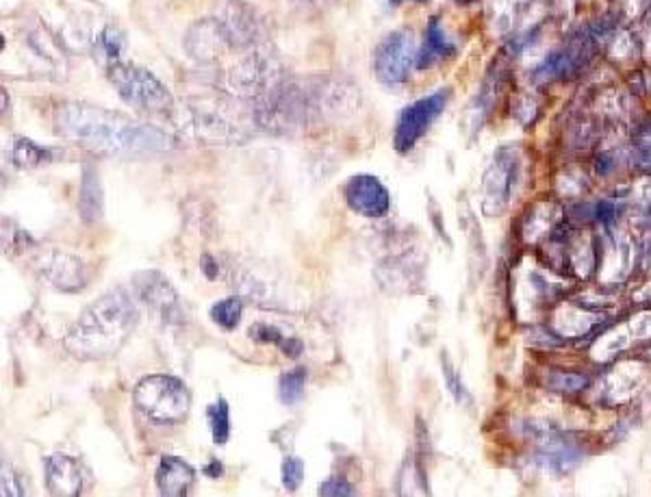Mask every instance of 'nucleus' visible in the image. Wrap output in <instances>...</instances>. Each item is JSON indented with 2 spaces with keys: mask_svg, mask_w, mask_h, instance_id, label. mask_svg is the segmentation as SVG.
I'll return each instance as SVG.
<instances>
[{
  "mask_svg": "<svg viewBox=\"0 0 651 497\" xmlns=\"http://www.w3.org/2000/svg\"><path fill=\"white\" fill-rule=\"evenodd\" d=\"M44 476L51 496L76 497L83 491L80 465L64 454H53L44 461Z\"/></svg>",
  "mask_w": 651,
  "mask_h": 497,
  "instance_id": "nucleus-10",
  "label": "nucleus"
},
{
  "mask_svg": "<svg viewBox=\"0 0 651 497\" xmlns=\"http://www.w3.org/2000/svg\"><path fill=\"white\" fill-rule=\"evenodd\" d=\"M474 2H478V0H454V4H458V7H467V4H474Z\"/></svg>",
  "mask_w": 651,
  "mask_h": 497,
  "instance_id": "nucleus-29",
  "label": "nucleus"
},
{
  "mask_svg": "<svg viewBox=\"0 0 651 497\" xmlns=\"http://www.w3.org/2000/svg\"><path fill=\"white\" fill-rule=\"evenodd\" d=\"M241 313H243V304H241L239 298L219 300V302L214 304V309H211L214 322L219 324L221 328H226V331L237 328V324L241 322Z\"/></svg>",
  "mask_w": 651,
  "mask_h": 497,
  "instance_id": "nucleus-17",
  "label": "nucleus"
},
{
  "mask_svg": "<svg viewBox=\"0 0 651 497\" xmlns=\"http://www.w3.org/2000/svg\"><path fill=\"white\" fill-rule=\"evenodd\" d=\"M391 4H402V2H417V4H426V2H431V0H389Z\"/></svg>",
  "mask_w": 651,
  "mask_h": 497,
  "instance_id": "nucleus-28",
  "label": "nucleus"
},
{
  "mask_svg": "<svg viewBox=\"0 0 651 497\" xmlns=\"http://www.w3.org/2000/svg\"><path fill=\"white\" fill-rule=\"evenodd\" d=\"M207 474H209V476H214V478L221 476V465H219L217 461H214V465H209V467H207Z\"/></svg>",
  "mask_w": 651,
  "mask_h": 497,
  "instance_id": "nucleus-27",
  "label": "nucleus"
},
{
  "mask_svg": "<svg viewBox=\"0 0 651 497\" xmlns=\"http://www.w3.org/2000/svg\"><path fill=\"white\" fill-rule=\"evenodd\" d=\"M156 487L159 494L165 497H183L189 494L196 472L189 463L178 456H163L156 467Z\"/></svg>",
  "mask_w": 651,
  "mask_h": 497,
  "instance_id": "nucleus-12",
  "label": "nucleus"
},
{
  "mask_svg": "<svg viewBox=\"0 0 651 497\" xmlns=\"http://www.w3.org/2000/svg\"><path fill=\"white\" fill-rule=\"evenodd\" d=\"M133 402L154 424H178L189 415L192 396L183 380L152 374L135 385Z\"/></svg>",
  "mask_w": 651,
  "mask_h": 497,
  "instance_id": "nucleus-4",
  "label": "nucleus"
},
{
  "mask_svg": "<svg viewBox=\"0 0 651 497\" xmlns=\"http://www.w3.org/2000/svg\"><path fill=\"white\" fill-rule=\"evenodd\" d=\"M319 496H355V487L344 478H330L319 487Z\"/></svg>",
  "mask_w": 651,
  "mask_h": 497,
  "instance_id": "nucleus-24",
  "label": "nucleus"
},
{
  "mask_svg": "<svg viewBox=\"0 0 651 497\" xmlns=\"http://www.w3.org/2000/svg\"><path fill=\"white\" fill-rule=\"evenodd\" d=\"M209 422H211V432L217 445H224L230 436V409L224 398H219L216 404L209 409Z\"/></svg>",
  "mask_w": 651,
  "mask_h": 497,
  "instance_id": "nucleus-19",
  "label": "nucleus"
},
{
  "mask_svg": "<svg viewBox=\"0 0 651 497\" xmlns=\"http://www.w3.org/2000/svg\"><path fill=\"white\" fill-rule=\"evenodd\" d=\"M441 365H443V376H445L447 389L452 391V396L456 398V402H458V404H471V396H469V391L465 389V385H463L460 376L456 374V369L449 365V360L443 358Z\"/></svg>",
  "mask_w": 651,
  "mask_h": 497,
  "instance_id": "nucleus-21",
  "label": "nucleus"
},
{
  "mask_svg": "<svg viewBox=\"0 0 651 497\" xmlns=\"http://www.w3.org/2000/svg\"><path fill=\"white\" fill-rule=\"evenodd\" d=\"M306 387V369L297 367L291 369L281 378V400L283 404H295L302 400Z\"/></svg>",
  "mask_w": 651,
  "mask_h": 497,
  "instance_id": "nucleus-18",
  "label": "nucleus"
},
{
  "mask_svg": "<svg viewBox=\"0 0 651 497\" xmlns=\"http://www.w3.org/2000/svg\"><path fill=\"white\" fill-rule=\"evenodd\" d=\"M458 46L447 35L441 18L433 15L424 31V44L417 51V71H428L452 57H456Z\"/></svg>",
  "mask_w": 651,
  "mask_h": 497,
  "instance_id": "nucleus-11",
  "label": "nucleus"
},
{
  "mask_svg": "<svg viewBox=\"0 0 651 497\" xmlns=\"http://www.w3.org/2000/svg\"><path fill=\"white\" fill-rule=\"evenodd\" d=\"M53 120L62 138L100 156L154 159L174 148V140L161 129L89 102H62Z\"/></svg>",
  "mask_w": 651,
  "mask_h": 497,
  "instance_id": "nucleus-1",
  "label": "nucleus"
},
{
  "mask_svg": "<svg viewBox=\"0 0 651 497\" xmlns=\"http://www.w3.org/2000/svg\"><path fill=\"white\" fill-rule=\"evenodd\" d=\"M13 165L20 170H33L46 161L53 159V150L51 148H42L26 138H18L13 143V152H11Z\"/></svg>",
  "mask_w": 651,
  "mask_h": 497,
  "instance_id": "nucleus-16",
  "label": "nucleus"
},
{
  "mask_svg": "<svg viewBox=\"0 0 651 497\" xmlns=\"http://www.w3.org/2000/svg\"><path fill=\"white\" fill-rule=\"evenodd\" d=\"M96 46L105 53L107 64H116V62H120V53H122V35H120L116 29L107 26V29L98 35Z\"/></svg>",
  "mask_w": 651,
  "mask_h": 497,
  "instance_id": "nucleus-20",
  "label": "nucleus"
},
{
  "mask_svg": "<svg viewBox=\"0 0 651 497\" xmlns=\"http://www.w3.org/2000/svg\"><path fill=\"white\" fill-rule=\"evenodd\" d=\"M304 478V463L295 456H287L283 463V485L287 491H295Z\"/></svg>",
  "mask_w": 651,
  "mask_h": 497,
  "instance_id": "nucleus-22",
  "label": "nucleus"
},
{
  "mask_svg": "<svg viewBox=\"0 0 651 497\" xmlns=\"http://www.w3.org/2000/svg\"><path fill=\"white\" fill-rule=\"evenodd\" d=\"M517 168V154L512 148H500L493 156V165L489 168L485 176V190H487V203H500L504 205L512 187V176Z\"/></svg>",
  "mask_w": 651,
  "mask_h": 497,
  "instance_id": "nucleus-14",
  "label": "nucleus"
},
{
  "mask_svg": "<svg viewBox=\"0 0 651 497\" xmlns=\"http://www.w3.org/2000/svg\"><path fill=\"white\" fill-rule=\"evenodd\" d=\"M2 496L4 497H22L24 496V487L22 480L18 478V474L9 467V463H2Z\"/></svg>",
  "mask_w": 651,
  "mask_h": 497,
  "instance_id": "nucleus-23",
  "label": "nucleus"
},
{
  "mask_svg": "<svg viewBox=\"0 0 651 497\" xmlns=\"http://www.w3.org/2000/svg\"><path fill=\"white\" fill-rule=\"evenodd\" d=\"M259 344H281L285 337L281 335V331L279 328H274V326H265V324H259L252 333H250Z\"/></svg>",
  "mask_w": 651,
  "mask_h": 497,
  "instance_id": "nucleus-25",
  "label": "nucleus"
},
{
  "mask_svg": "<svg viewBox=\"0 0 651 497\" xmlns=\"http://www.w3.org/2000/svg\"><path fill=\"white\" fill-rule=\"evenodd\" d=\"M78 214L85 224H94L102 214V187L100 179L91 168L83 170L80 190H78Z\"/></svg>",
  "mask_w": 651,
  "mask_h": 497,
  "instance_id": "nucleus-15",
  "label": "nucleus"
},
{
  "mask_svg": "<svg viewBox=\"0 0 651 497\" xmlns=\"http://www.w3.org/2000/svg\"><path fill=\"white\" fill-rule=\"evenodd\" d=\"M40 272L62 291H80L87 284V270L78 257L64 250H51L40 259Z\"/></svg>",
  "mask_w": 651,
  "mask_h": 497,
  "instance_id": "nucleus-9",
  "label": "nucleus"
},
{
  "mask_svg": "<svg viewBox=\"0 0 651 497\" xmlns=\"http://www.w3.org/2000/svg\"><path fill=\"white\" fill-rule=\"evenodd\" d=\"M135 289L145 306L170 326H178L185 322L181 300L172 284L167 283L159 272H142L135 277Z\"/></svg>",
  "mask_w": 651,
  "mask_h": 497,
  "instance_id": "nucleus-7",
  "label": "nucleus"
},
{
  "mask_svg": "<svg viewBox=\"0 0 651 497\" xmlns=\"http://www.w3.org/2000/svg\"><path fill=\"white\" fill-rule=\"evenodd\" d=\"M346 203L355 214L362 215V217H382L389 212L391 207V196L387 192V187L369 174H359L352 176L346 183Z\"/></svg>",
  "mask_w": 651,
  "mask_h": 497,
  "instance_id": "nucleus-8",
  "label": "nucleus"
},
{
  "mask_svg": "<svg viewBox=\"0 0 651 497\" xmlns=\"http://www.w3.org/2000/svg\"><path fill=\"white\" fill-rule=\"evenodd\" d=\"M449 98H452V89L445 87V89H436L424 98H417L415 102L402 109L395 125V133H393V145L400 154L411 152L417 143L422 142V138L431 131L436 118L447 109Z\"/></svg>",
  "mask_w": 651,
  "mask_h": 497,
  "instance_id": "nucleus-5",
  "label": "nucleus"
},
{
  "mask_svg": "<svg viewBox=\"0 0 651 497\" xmlns=\"http://www.w3.org/2000/svg\"><path fill=\"white\" fill-rule=\"evenodd\" d=\"M417 46L411 31H393L373 51V72L384 85H402L417 68Z\"/></svg>",
  "mask_w": 651,
  "mask_h": 497,
  "instance_id": "nucleus-6",
  "label": "nucleus"
},
{
  "mask_svg": "<svg viewBox=\"0 0 651 497\" xmlns=\"http://www.w3.org/2000/svg\"><path fill=\"white\" fill-rule=\"evenodd\" d=\"M279 346H281V350H283L285 355L293 356V358H295V356H300L302 348H304V346H302V342H297V339H283Z\"/></svg>",
  "mask_w": 651,
  "mask_h": 497,
  "instance_id": "nucleus-26",
  "label": "nucleus"
},
{
  "mask_svg": "<svg viewBox=\"0 0 651 497\" xmlns=\"http://www.w3.org/2000/svg\"><path fill=\"white\" fill-rule=\"evenodd\" d=\"M109 80L120 98L145 116H172L174 98L170 89L142 66L116 62L109 64Z\"/></svg>",
  "mask_w": 651,
  "mask_h": 497,
  "instance_id": "nucleus-3",
  "label": "nucleus"
},
{
  "mask_svg": "<svg viewBox=\"0 0 651 497\" xmlns=\"http://www.w3.org/2000/svg\"><path fill=\"white\" fill-rule=\"evenodd\" d=\"M138 326V306L127 291L98 298L76 320L64 346L78 360H98L116 355Z\"/></svg>",
  "mask_w": 651,
  "mask_h": 497,
  "instance_id": "nucleus-2",
  "label": "nucleus"
},
{
  "mask_svg": "<svg viewBox=\"0 0 651 497\" xmlns=\"http://www.w3.org/2000/svg\"><path fill=\"white\" fill-rule=\"evenodd\" d=\"M185 44L189 55L196 57L198 62H214L219 55V48L230 42L219 20H203L192 26Z\"/></svg>",
  "mask_w": 651,
  "mask_h": 497,
  "instance_id": "nucleus-13",
  "label": "nucleus"
}]
</instances>
